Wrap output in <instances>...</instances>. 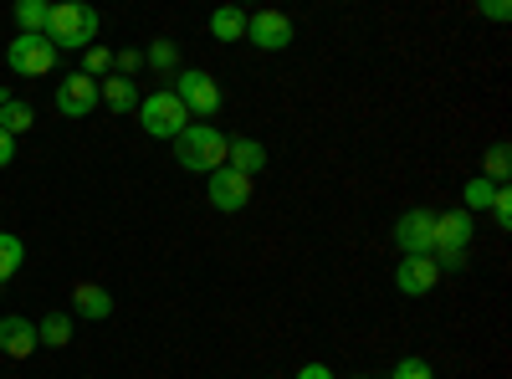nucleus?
Here are the masks:
<instances>
[{"mask_svg": "<svg viewBox=\"0 0 512 379\" xmlns=\"http://www.w3.org/2000/svg\"><path fill=\"white\" fill-rule=\"evenodd\" d=\"M103 72H113V52H108V47H98V41H93V47L82 52V77L103 82Z\"/></svg>", "mask_w": 512, "mask_h": 379, "instance_id": "24", "label": "nucleus"}, {"mask_svg": "<svg viewBox=\"0 0 512 379\" xmlns=\"http://www.w3.org/2000/svg\"><path fill=\"white\" fill-rule=\"evenodd\" d=\"M461 195H466V205H461V210H466V216H477V210H492V195H497V185H492V180H482V175H472Z\"/></svg>", "mask_w": 512, "mask_h": 379, "instance_id": "22", "label": "nucleus"}, {"mask_svg": "<svg viewBox=\"0 0 512 379\" xmlns=\"http://www.w3.org/2000/svg\"><path fill=\"white\" fill-rule=\"evenodd\" d=\"M169 93L185 103L190 118H216V113H221V88H216V77L200 72V67L175 72V88H169Z\"/></svg>", "mask_w": 512, "mask_h": 379, "instance_id": "5", "label": "nucleus"}, {"mask_svg": "<svg viewBox=\"0 0 512 379\" xmlns=\"http://www.w3.org/2000/svg\"><path fill=\"white\" fill-rule=\"evenodd\" d=\"M354 379H364V374H354Z\"/></svg>", "mask_w": 512, "mask_h": 379, "instance_id": "31", "label": "nucleus"}, {"mask_svg": "<svg viewBox=\"0 0 512 379\" xmlns=\"http://www.w3.org/2000/svg\"><path fill=\"white\" fill-rule=\"evenodd\" d=\"M210 36H216V41H246V11L221 6L216 16H210Z\"/></svg>", "mask_w": 512, "mask_h": 379, "instance_id": "17", "label": "nucleus"}, {"mask_svg": "<svg viewBox=\"0 0 512 379\" xmlns=\"http://www.w3.org/2000/svg\"><path fill=\"white\" fill-rule=\"evenodd\" d=\"M47 16H52L47 0H21V6H16V26H21V36H47Z\"/></svg>", "mask_w": 512, "mask_h": 379, "instance_id": "18", "label": "nucleus"}, {"mask_svg": "<svg viewBox=\"0 0 512 379\" xmlns=\"http://www.w3.org/2000/svg\"><path fill=\"white\" fill-rule=\"evenodd\" d=\"M72 308H77V318H88V323L113 318V298H108V287H98V282H77L72 287Z\"/></svg>", "mask_w": 512, "mask_h": 379, "instance_id": "16", "label": "nucleus"}, {"mask_svg": "<svg viewBox=\"0 0 512 379\" xmlns=\"http://www.w3.org/2000/svg\"><path fill=\"white\" fill-rule=\"evenodd\" d=\"M93 108H98V82H93V77L72 72V77L57 82V113H67V118H88Z\"/></svg>", "mask_w": 512, "mask_h": 379, "instance_id": "11", "label": "nucleus"}, {"mask_svg": "<svg viewBox=\"0 0 512 379\" xmlns=\"http://www.w3.org/2000/svg\"><path fill=\"white\" fill-rule=\"evenodd\" d=\"M113 62H118V77H128V82H134V72L144 67V52H118Z\"/></svg>", "mask_w": 512, "mask_h": 379, "instance_id": "27", "label": "nucleus"}, {"mask_svg": "<svg viewBox=\"0 0 512 379\" xmlns=\"http://www.w3.org/2000/svg\"><path fill=\"white\" fill-rule=\"evenodd\" d=\"M175 164L190 175H216L226 164V134L216 123H190V129L175 139Z\"/></svg>", "mask_w": 512, "mask_h": 379, "instance_id": "1", "label": "nucleus"}, {"mask_svg": "<svg viewBox=\"0 0 512 379\" xmlns=\"http://www.w3.org/2000/svg\"><path fill=\"white\" fill-rule=\"evenodd\" d=\"M492 221L502 231H512V190L507 185H497V195H492Z\"/></svg>", "mask_w": 512, "mask_h": 379, "instance_id": "26", "label": "nucleus"}, {"mask_svg": "<svg viewBox=\"0 0 512 379\" xmlns=\"http://www.w3.org/2000/svg\"><path fill=\"white\" fill-rule=\"evenodd\" d=\"M98 36V11L82 6V0H62V6H52L47 16V41L57 52H88Z\"/></svg>", "mask_w": 512, "mask_h": 379, "instance_id": "2", "label": "nucleus"}, {"mask_svg": "<svg viewBox=\"0 0 512 379\" xmlns=\"http://www.w3.org/2000/svg\"><path fill=\"white\" fill-rule=\"evenodd\" d=\"M31 129H36V108L21 103L11 88H0V134L21 139V134H31Z\"/></svg>", "mask_w": 512, "mask_h": 379, "instance_id": "14", "label": "nucleus"}, {"mask_svg": "<svg viewBox=\"0 0 512 379\" xmlns=\"http://www.w3.org/2000/svg\"><path fill=\"white\" fill-rule=\"evenodd\" d=\"M395 287L405 292V298H425V292L441 287V262H436V257H400Z\"/></svg>", "mask_w": 512, "mask_h": 379, "instance_id": "10", "label": "nucleus"}, {"mask_svg": "<svg viewBox=\"0 0 512 379\" xmlns=\"http://www.w3.org/2000/svg\"><path fill=\"white\" fill-rule=\"evenodd\" d=\"M246 41L262 52H287L292 47V21L282 11H256V16H246Z\"/></svg>", "mask_w": 512, "mask_h": 379, "instance_id": "8", "label": "nucleus"}, {"mask_svg": "<svg viewBox=\"0 0 512 379\" xmlns=\"http://www.w3.org/2000/svg\"><path fill=\"white\" fill-rule=\"evenodd\" d=\"M226 164L236 175H246V180H256L267 170V144L262 139H226Z\"/></svg>", "mask_w": 512, "mask_h": 379, "instance_id": "13", "label": "nucleus"}, {"mask_svg": "<svg viewBox=\"0 0 512 379\" xmlns=\"http://www.w3.org/2000/svg\"><path fill=\"white\" fill-rule=\"evenodd\" d=\"M431 236H436V210H405V216L395 221V246H400V257H431Z\"/></svg>", "mask_w": 512, "mask_h": 379, "instance_id": "7", "label": "nucleus"}, {"mask_svg": "<svg viewBox=\"0 0 512 379\" xmlns=\"http://www.w3.org/2000/svg\"><path fill=\"white\" fill-rule=\"evenodd\" d=\"M36 339L52 344V349H67V344H72V318H67V313H47V318L36 323Z\"/></svg>", "mask_w": 512, "mask_h": 379, "instance_id": "19", "label": "nucleus"}, {"mask_svg": "<svg viewBox=\"0 0 512 379\" xmlns=\"http://www.w3.org/2000/svg\"><path fill=\"white\" fill-rule=\"evenodd\" d=\"M57 47L47 36H16L11 47H6V67L16 72V77H47L52 67H57Z\"/></svg>", "mask_w": 512, "mask_h": 379, "instance_id": "6", "label": "nucleus"}, {"mask_svg": "<svg viewBox=\"0 0 512 379\" xmlns=\"http://www.w3.org/2000/svg\"><path fill=\"white\" fill-rule=\"evenodd\" d=\"M477 16H487V21H507V16H512V6H507V0H482Z\"/></svg>", "mask_w": 512, "mask_h": 379, "instance_id": "28", "label": "nucleus"}, {"mask_svg": "<svg viewBox=\"0 0 512 379\" xmlns=\"http://www.w3.org/2000/svg\"><path fill=\"white\" fill-rule=\"evenodd\" d=\"M507 175H512V149L497 139V144L487 149V159H482V180H492V185H507Z\"/></svg>", "mask_w": 512, "mask_h": 379, "instance_id": "20", "label": "nucleus"}, {"mask_svg": "<svg viewBox=\"0 0 512 379\" xmlns=\"http://www.w3.org/2000/svg\"><path fill=\"white\" fill-rule=\"evenodd\" d=\"M11 159H16V139H11V134H0V170H6Z\"/></svg>", "mask_w": 512, "mask_h": 379, "instance_id": "30", "label": "nucleus"}, {"mask_svg": "<svg viewBox=\"0 0 512 379\" xmlns=\"http://www.w3.org/2000/svg\"><path fill=\"white\" fill-rule=\"evenodd\" d=\"M144 62L154 72H180V47H175V41H154V47L144 52Z\"/></svg>", "mask_w": 512, "mask_h": 379, "instance_id": "23", "label": "nucleus"}, {"mask_svg": "<svg viewBox=\"0 0 512 379\" xmlns=\"http://www.w3.org/2000/svg\"><path fill=\"white\" fill-rule=\"evenodd\" d=\"M139 123H144L149 139H169V144H175L195 118L185 113V103L169 93V88H154L149 98H139Z\"/></svg>", "mask_w": 512, "mask_h": 379, "instance_id": "3", "label": "nucleus"}, {"mask_svg": "<svg viewBox=\"0 0 512 379\" xmlns=\"http://www.w3.org/2000/svg\"><path fill=\"white\" fill-rule=\"evenodd\" d=\"M139 82H128V77H118V72H108L103 82H98V103H108L113 113H139Z\"/></svg>", "mask_w": 512, "mask_h": 379, "instance_id": "15", "label": "nucleus"}, {"mask_svg": "<svg viewBox=\"0 0 512 379\" xmlns=\"http://www.w3.org/2000/svg\"><path fill=\"white\" fill-rule=\"evenodd\" d=\"M36 323L31 318H16V313H0V349H6L11 359H31L36 354Z\"/></svg>", "mask_w": 512, "mask_h": 379, "instance_id": "12", "label": "nucleus"}, {"mask_svg": "<svg viewBox=\"0 0 512 379\" xmlns=\"http://www.w3.org/2000/svg\"><path fill=\"white\" fill-rule=\"evenodd\" d=\"M297 379H333V369L328 364H303V369H297Z\"/></svg>", "mask_w": 512, "mask_h": 379, "instance_id": "29", "label": "nucleus"}, {"mask_svg": "<svg viewBox=\"0 0 512 379\" xmlns=\"http://www.w3.org/2000/svg\"><path fill=\"white\" fill-rule=\"evenodd\" d=\"M205 195H210V205H216V210L236 216V210H246V205H251V180H246V175H236L231 164H221V170L210 175Z\"/></svg>", "mask_w": 512, "mask_h": 379, "instance_id": "9", "label": "nucleus"}, {"mask_svg": "<svg viewBox=\"0 0 512 379\" xmlns=\"http://www.w3.org/2000/svg\"><path fill=\"white\" fill-rule=\"evenodd\" d=\"M472 216L466 210H441L436 216V236H431V257L441 267H466V246H472Z\"/></svg>", "mask_w": 512, "mask_h": 379, "instance_id": "4", "label": "nucleus"}, {"mask_svg": "<svg viewBox=\"0 0 512 379\" xmlns=\"http://www.w3.org/2000/svg\"><path fill=\"white\" fill-rule=\"evenodd\" d=\"M390 379H436V369L425 364V359H415V354H410V359H400V364L390 369Z\"/></svg>", "mask_w": 512, "mask_h": 379, "instance_id": "25", "label": "nucleus"}, {"mask_svg": "<svg viewBox=\"0 0 512 379\" xmlns=\"http://www.w3.org/2000/svg\"><path fill=\"white\" fill-rule=\"evenodd\" d=\"M21 262H26V246H21V236L0 231V282H11V277L21 272Z\"/></svg>", "mask_w": 512, "mask_h": 379, "instance_id": "21", "label": "nucleus"}]
</instances>
